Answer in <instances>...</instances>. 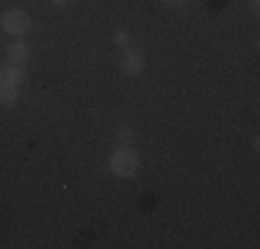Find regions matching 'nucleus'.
<instances>
[{"label":"nucleus","instance_id":"obj_1","mask_svg":"<svg viewBox=\"0 0 260 249\" xmlns=\"http://www.w3.org/2000/svg\"><path fill=\"white\" fill-rule=\"evenodd\" d=\"M108 169L119 180L133 177V174L139 172V152H136L133 147H116L108 158Z\"/></svg>","mask_w":260,"mask_h":249},{"label":"nucleus","instance_id":"obj_2","mask_svg":"<svg viewBox=\"0 0 260 249\" xmlns=\"http://www.w3.org/2000/svg\"><path fill=\"white\" fill-rule=\"evenodd\" d=\"M30 14L28 11H22V9H9V11H3V17H0V28L6 30V34H11V36H25L28 30H30Z\"/></svg>","mask_w":260,"mask_h":249},{"label":"nucleus","instance_id":"obj_3","mask_svg":"<svg viewBox=\"0 0 260 249\" xmlns=\"http://www.w3.org/2000/svg\"><path fill=\"white\" fill-rule=\"evenodd\" d=\"M147 67V58L144 53H139V50H125V58H122V72L127 75V78H136V75H141Z\"/></svg>","mask_w":260,"mask_h":249},{"label":"nucleus","instance_id":"obj_4","mask_svg":"<svg viewBox=\"0 0 260 249\" xmlns=\"http://www.w3.org/2000/svg\"><path fill=\"white\" fill-rule=\"evenodd\" d=\"M0 80H3V83H14V86H20L22 80H25V67L6 61V64L0 67Z\"/></svg>","mask_w":260,"mask_h":249},{"label":"nucleus","instance_id":"obj_5","mask_svg":"<svg viewBox=\"0 0 260 249\" xmlns=\"http://www.w3.org/2000/svg\"><path fill=\"white\" fill-rule=\"evenodd\" d=\"M6 55H9L11 64H22V67H25L28 58H30V45H28V42H22V39H17V42H11V45H9V53H6Z\"/></svg>","mask_w":260,"mask_h":249},{"label":"nucleus","instance_id":"obj_6","mask_svg":"<svg viewBox=\"0 0 260 249\" xmlns=\"http://www.w3.org/2000/svg\"><path fill=\"white\" fill-rule=\"evenodd\" d=\"M20 100V89L14 83H3L0 80V105H14Z\"/></svg>","mask_w":260,"mask_h":249},{"label":"nucleus","instance_id":"obj_7","mask_svg":"<svg viewBox=\"0 0 260 249\" xmlns=\"http://www.w3.org/2000/svg\"><path fill=\"white\" fill-rule=\"evenodd\" d=\"M116 141H119V147H133V141H136L133 128H119L116 130Z\"/></svg>","mask_w":260,"mask_h":249},{"label":"nucleus","instance_id":"obj_8","mask_svg":"<svg viewBox=\"0 0 260 249\" xmlns=\"http://www.w3.org/2000/svg\"><path fill=\"white\" fill-rule=\"evenodd\" d=\"M127 34H116V45H119V47H127Z\"/></svg>","mask_w":260,"mask_h":249},{"label":"nucleus","instance_id":"obj_9","mask_svg":"<svg viewBox=\"0 0 260 249\" xmlns=\"http://www.w3.org/2000/svg\"><path fill=\"white\" fill-rule=\"evenodd\" d=\"M249 11H252V14H257V0H249Z\"/></svg>","mask_w":260,"mask_h":249},{"label":"nucleus","instance_id":"obj_10","mask_svg":"<svg viewBox=\"0 0 260 249\" xmlns=\"http://www.w3.org/2000/svg\"><path fill=\"white\" fill-rule=\"evenodd\" d=\"M164 3H166V6H180L183 0H164Z\"/></svg>","mask_w":260,"mask_h":249},{"label":"nucleus","instance_id":"obj_11","mask_svg":"<svg viewBox=\"0 0 260 249\" xmlns=\"http://www.w3.org/2000/svg\"><path fill=\"white\" fill-rule=\"evenodd\" d=\"M55 6H67V3H72V0H53Z\"/></svg>","mask_w":260,"mask_h":249}]
</instances>
